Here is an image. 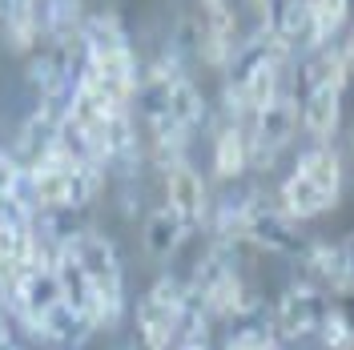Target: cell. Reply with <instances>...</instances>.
I'll list each match as a JSON object with an SVG mask.
<instances>
[{
	"label": "cell",
	"instance_id": "6da1fadb",
	"mask_svg": "<svg viewBox=\"0 0 354 350\" xmlns=\"http://www.w3.org/2000/svg\"><path fill=\"white\" fill-rule=\"evenodd\" d=\"M65 246L77 258L88 286L97 290V330L117 326L125 314V274H121V258H117L113 241L101 234H73Z\"/></svg>",
	"mask_w": 354,
	"mask_h": 350
},
{
	"label": "cell",
	"instance_id": "7a4b0ae2",
	"mask_svg": "<svg viewBox=\"0 0 354 350\" xmlns=\"http://www.w3.org/2000/svg\"><path fill=\"white\" fill-rule=\"evenodd\" d=\"M185 298V282L165 274L149 286V294L137 302V342L149 350H174V318Z\"/></svg>",
	"mask_w": 354,
	"mask_h": 350
},
{
	"label": "cell",
	"instance_id": "3957f363",
	"mask_svg": "<svg viewBox=\"0 0 354 350\" xmlns=\"http://www.w3.org/2000/svg\"><path fill=\"white\" fill-rule=\"evenodd\" d=\"M242 241L258 246L266 254H286V258H302L306 254V234L298 230V221L286 218L278 205H266L262 197H250L245 201V230Z\"/></svg>",
	"mask_w": 354,
	"mask_h": 350
},
{
	"label": "cell",
	"instance_id": "277c9868",
	"mask_svg": "<svg viewBox=\"0 0 354 350\" xmlns=\"http://www.w3.org/2000/svg\"><path fill=\"white\" fill-rule=\"evenodd\" d=\"M298 129V101L290 93H278L266 109L254 113V129H250V165L270 169L278 154L286 149V141Z\"/></svg>",
	"mask_w": 354,
	"mask_h": 350
},
{
	"label": "cell",
	"instance_id": "5b68a950",
	"mask_svg": "<svg viewBox=\"0 0 354 350\" xmlns=\"http://www.w3.org/2000/svg\"><path fill=\"white\" fill-rule=\"evenodd\" d=\"M326 310H330V298L318 286L294 282L278 298V310H274L270 326H274V334H282V338H306V334H318Z\"/></svg>",
	"mask_w": 354,
	"mask_h": 350
},
{
	"label": "cell",
	"instance_id": "8992f818",
	"mask_svg": "<svg viewBox=\"0 0 354 350\" xmlns=\"http://www.w3.org/2000/svg\"><path fill=\"white\" fill-rule=\"evenodd\" d=\"M165 205H169L189 230H198L201 221H205V210H209V201H205V181H201V174L189 161H177V165L165 169Z\"/></svg>",
	"mask_w": 354,
	"mask_h": 350
},
{
	"label": "cell",
	"instance_id": "52a82bcc",
	"mask_svg": "<svg viewBox=\"0 0 354 350\" xmlns=\"http://www.w3.org/2000/svg\"><path fill=\"white\" fill-rule=\"evenodd\" d=\"M61 117L65 113H53V109H37L28 121L21 125V133H17V161H21V169H37V165H44L48 157L57 154V129H61Z\"/></svg>",
	"mask_w": 354,
	"mask_h": 350
},
{
	"label": "cell",
	"instance_id": "ba28073f",
	"mask_svg": "<svg viewBox=\"0 0 354 350\" xmlns=\"http://www.w3.org/2000/svg\"><path fill=\"white\" fill-rule=\"evenodd\" d=\"M342 121V93L338 89H306L298 101V125H306L314 141H330Z\"/></svg>",
	"mask_w": 354,
	"mask_h": 350
},
{
	"label": "cell",
	"instance_id": "9c48e42d",
	"mask_svg": "<svg viewBox=\"0 0 354 350\" xmlns=\"http://www.w3.org/2000/svg\"><path fill=\"white\" fill-rule=\"evenodd\" d=\"M234 85H238V93H242L245 113L266 109L278 93H286V89H282V68L270 65V61H266V53L250 68H242V73H238V81H234Z\"/></svg>",
	"mask_w": 354,
	"mask_h": 350
},
{
	"label": "cell",
	"instance_id": "30bf717a",
	"mask_svg": "<svg viewBox=\"0 0 354 350\" xmlns=\"http://www.w3.org/2000/svg\"><path fill=\"white\" fill-rule=\"evenodd\" d=\"M306 270H310V286H326V290H334V294H342V290H351V282H346V254H342V241L338 246H330V241H314V246H306Z\"/></svg>",
	"mask_w": 354,
	"mask_h": 350
},
{
	"label": "cell",
	"instance_id": "8fae6325",
	"mask_svg": "<svg viewBox=\"0 0 354 350\" xmlns=\"http://www.w3.org/2000/svg\"><path fill=\"white\" fill-rule=\"evenodd\" d=\"M278 197H282V214L294 221H306V218H318V214H326V210H334L338 201L334 197H326L322 190H314L302 174H290L286 181H282V190H278Z\"/></svg>",
	"mask_w": 354,
	"mask_h": 350
},
{
	"label": "cell",
	"instance_id": "7c38bea8",
	"mask_svg": "<svg viewBox=\"0 0 354 350\" xmlns=\"http://www.w3.org/2000/svg\"><path fill=\"white\" fill-rule=\"evenodd\" d=\"M141 238H145V250H149L153 258H174L177 250L185 246V238H189V225L177 218L169 205H161V210H153V214L145 218Z\"/></svg>",
	"mask_w": 354,
	"mask_h": 350
},
{
	"label": "cell",
	"instance_id": "4fadbf2b",
	"mask_svg": "<svg viewBox=\"0 0 354 350\" xmlns=\"http://www.w3.org/2000/svg\"><path fill=\"white\" fill-rule=\"evenodd\" d=\"M298 77H302V85H306V89H338V93H342L346 77H351V68H346L342 48L326 44V48L310 53V61L302 65V73H298Z\"/></svg>",
	"mask_w": 354,
	"mask_h": 350
},
{
	"label": "cell",
	"instance_id": "5bb4252c",
	"mask_svg": "<svg viewBox=\"0 0 354 350\" xmlns=\"http://www.w3.org/2000/svg\"><path fill=\"white\" fill-rule=\"evenodd\" d=\"M81 44H85L88 57H113V53H129V41H125V28L117 17L109 12H97L81 21Z\"/></svg>",
	"mask_w": 354,
	"mask_h": 350
},
{
	"label": "cell",
	"instance_id": "9a60e30c",
	"mask_svg": "<svg viewBox=\"0 0 354 350\" xmlns=\"http://www.w3.org/2000/svg\"><path fill=\"white\" fill-rule=\"evenodd\" d=\"M250 169V137L238 125H225L214 141V174L221 181H234Z\"/></svg>",
	"mask_w": 354,
	"mask_h": 350
},
{
	"label": "cell",
	"instance_id": "2e32d148",
	"mask_svg": "<svg viewBox=\"0 0 354 350\" xmlns=\"http://www.w3.org/2000/svg\"><path fill=\"white\" fill-rule=\"evenodd\" d=\"M209 310L201 302L198 290H189L185 286V298H181V306H177V318H174V347H201V338L209 334Z\"/></svg>",
	"mask_w": 354,
	"mask_h": 350
},
{
	"label": "cell",
	"instance_id": "e0dca14e",
	"mask_svg": "<svg viewBox=\"0 0 354 350\" xmlns=\"http://www.w3.org/2000/svg\"><path fill=\"white\" fill-rule=\"evenodd\" d=\"M294 174H302L314 185V190H322L326 197H342V161H338V154H330V149H310V154H302V161H298V169Z\"/></svg>",
	"mask_w": 354,
	"mask_h": 350
},
{
	"label": "cell",
	"instance_id": "ac0fdd59",
	"mask_svg": "<svg viewBox=\"0 0 354 350\" xmlns=\"http://www.w3.org/2000/svg\"><path fill=\"white\" fill-rule=\"evenodd\" d=\"M270 33L282 37L290 48H306L310 37V0H278L274 12H270Z\"/></svg>",
	"mask_w": 354,
	"mask_h": 350
},
{
	"label": "cell",
	"instance_id": "d6986e66",
	"mask_svg": "<svg viewBox=\"0 0 354 350\" xmlns=\"http://www.w3.org/2000/svg\"><path fill=\"white\" fill-rule=\"evenodd\" d=\"M351 0H310V37H306V53L326 48L334 33L346 24Z\"/></svg>",
	"mask_w": 354,
	"mask_h": 350
},
{
	"label": "cell",
	"instance_id": "ffe728a7",
	"mask_svg": "<svg viewBox=\"0 0 354 350\" xmlns=\"http://www.w3.org/2000/svg\"><path fill=\"white\" fill-rule=\"evenodd\" d=\"M41 338H48V342H57V347H81L88 334H93V322H85L81 314L73 306H61L57 310H48V318L41 322V330H37Z\"/></svg>",
	"mask_w": 354,
	"mask_h": 350
},
{
	"label": "cell",
	"instance_id": "44dd1931",
	"mask_svg": "<svg viewBox=\"0 0 354 350\" xmlns=\"http://www.w3.org/2000/svg\"><path fill=\"white\" fill-rule=\"evenodd\" d=\"M201 117H205V97L198 93V85L189 77H177L174 89H169V121L177 129H198Z\"/></svg>",
	"mask_w": 354,
	"mask_h": 350
},
{
	"label": "cell",
	"instance_id": "7402d4cb",
	"mask_svg": "<svg viewBox=\"0 0 354 350\" xmlns=\"http://www.w3.org/2000/svg\"><path fill=\"white\" fill-rule=\"evenodd\" d=\"M105 185V169L93 165V161H81V165H68V210H81L93 197L101 194Z\"/></svg>",
	"mask_w": 354,
	"mask_h": 350
},
{
	"label": "cell",
	"instance_id": "603a6c76",
	"mask_svg": "<svg viewBox=\"0 0 354 350\" xmlns=\"http://www.w3.org/2000/svg\"><path fill=\"white\" fill-rule=\"evenodd\" d=\"M266 342H274V326L262 322L258 314H250V318H242V326L225 338V350H262Z\"/></svg>",
	"mask_w": 354,
	"mask_h": 350
},
{
	"label": "cell",
	"instance_id": "cb8c5ba5",
	"mask_svg": "<svg viewBox=\"0 0 354 350\" xmlns=\"http://www.w3.org/2000/svg\"><path fill=\"white\" fill-rule=\"evenodd\" d=\"M4 41H8V48H12V53H32V48L44 41V37H41V24H37V12L17 17V21H4Z\"/></svg>",
	"mask_w": 354,
	"mask_h": 350
},
{
	"label": "cell",
	"instance_id": "d4e9b609",
	"mask_svg": "<svg viewBox=\"0 0 354 350\" xmlns=\"http://www.w3.org/2000/svg\"><path fill=\"white\" fill-rule=\"evenodd\" d=\"M318 338H322V347L326 350H354L351 326H346L334 310H326V318H322V326H318Z\"/></svg>",
	"mask_w": 354,
	"mask_h": 350
},
{
	"label": "cell",
	"instance_id": "484cf974",
	"mask_svg": "<svg viewBox=\"0 0 354 350\" xmlns=\"http://www.w3.org/2000/svg\"><path fill=\"white\" fill-rule=\"evenodd\" d=\"M24 190V169L21 161L12 154H4L0 149V201H12V197H21Z\"/></svg>",
	"mask_w": 354,
	"mask_h": 350
},
{
	"label": "cell",
	"instance_id": "4316f807",
	"mask_svg": "<svg viewBox=\"0 0 354 350\" xmlns=\"http://www.w3.org/2000/svg\"><path fill=\"white\" fill-rule=\"evenodd\" d=\"M28 12H37V0H0V24L28 17Z\"/></svg>",
	"mask_w": 354,
	"mask_h": 350
},
{
	"label": "cell",
	"instance_id": "83f0119b",
	"mask_svg": "<svg viewBox=\"0 0 354 350\" xmlns=\"http://www.w3.org/2000/svg\"><path fill=\"white\" fill-rule=\"evenodd\" d=\"M0 350H21L17 347V334H12V326H8V314L0 310Z\"/></svg>",
	"mask_w": 354,
	"mask_h": 350
},
{
	"label": "cell",
	"instance_id": "f1b7e54d",
	"mask_svg": "<svg viewBox=\"0 0 354 350\" xmlns=\"http://www.w3.org/2000/svg\"><path fill=\"white\" fill-rule=\"evenodd\" d=\"M342 254H346V282H351V290H354V234L342 241Z\"/></svg>",
	"mask_w": 354,
	"mask_h": 350
},
{
	"label": "cell",
	"instance_id": "f546056e",
	"mask_svg": "<svg viewBox=\"0 0 354 350\" xmlns=\"http://www.w3.org/2000/svg\"><path fill=\"white\" fill-rule=\"evenodd\" d=\"M342 57H346V68H351V77H354V28H351V37H346V44H342Z\"/></svg>",
	"mask_w": 354,
	"mask_h": 350
},
{
	"label": "cell",
	"instance_id": "4dcf8cb0",
	"mask_svg": "<svg viewBox=\"0 0 354 350\" xmlns=\"http://www.w3.org/2000/svg\"><path fill=\"white\" fill-rule=\"evenodd\" d=\"M205 4V12H225V8H234V0H201Z\"/></svg>",
	"mask_w": 354,
	"mask_h": 350
},
{
	"label": "cell",
	"instance_id": "1f68e13d",
	"mask_svg": "<svg viewBox=\"0 0 354 350\" xmlns=\"http://www.w3.org/2000/svg\"><path fill=\"white\" fill-rule=\"evenodd\" d=\"M262 350H282V347H278V342H266V347Z\"/></svg>",
	"mask_w": 354,
	"mask_h": 350
},
{
	"label": "cell",
	"instance_id": "d6a6232c",
	"mask_svg": "<svg viewBox=\"0 0 354 350\" xmlns=\"http://www.w3.org/2000/svg\"><path fill=\"white\" fill-rule=\"evenodd\" d=\"M181 350H205V342H201V347H181Z\"/></svg>",
	"mask_w": 354,
	"mask_h": 350
},
{
	"label": "cell",
	"instance_id": "836d02e7",
	"mask_svg": "<svg viewBox=\"0 0 354 350\" xmlns=\"http://www.w3.org/2000/svg\"><path fill=\"white\" fill-rule=\"evenodd\" d=\"M351 149H354V129H351Z\"/></svg>",
	"mask_w": 354,
	"mask_h": 350
}]
</instances>
